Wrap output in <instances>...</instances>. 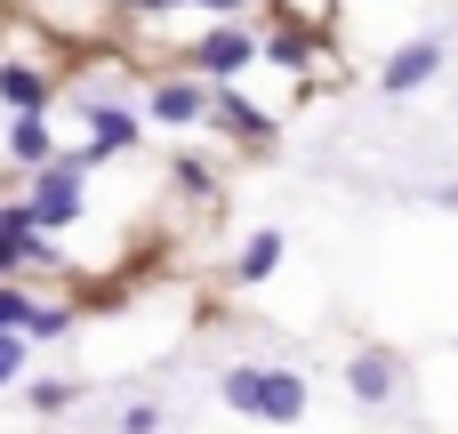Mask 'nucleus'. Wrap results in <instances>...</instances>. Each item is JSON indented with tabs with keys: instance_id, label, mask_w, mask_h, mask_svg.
Returning <instances> with one entry per match:
<instances>
[{
	"instance_id": "12",
	"label": "nucleus",
	"mask_w": 458,
	"mask_h": 434,
	"mask_svg": "<svg viewBox=\"0 0 458 434\" xmlns=\"http://www.w3.org/2000/svg\"><path fill=\"white\" fill-rule=\"evenodd\" d=\"M8 145H16V161H40L48 169V129L40 121H8Z\"/></svg>"
},
{
	"instance_id": "18",
	"label": "nucleus",
	"mask_w": 458,
	"mask_h": 434,
	"mask_svg": "<svg viewBox=\"0 0 458 434\" xmlns=\"http://www.w3.org/2000/svg\"><path fill=\"white\" fill-rule=\"evenodd\" d=\"M16 370H24V338H0V387H8Z\"/></svg>"
},
{
	"instance_id": "8",
	"label": "nucleus",
	"mask_w": 458,
	"mask_h": 434,
	"mask_svg": "<svg viewBox=\"0 0 458 434\" xmlns=\"http://www.w3.org/2000/svg\"><path fill=\"white\" fill-rule=\"evenodd\" d=\"M129 137H137V113L129 105H89V153H81V169L105 161V153H121Z\"/></svg>"
},
{
	"instance_id": "5",
	"label": "nucleus",
	"mask_w": 458,
	"mask_h": 434,
	"mask_svg": "<svg viewBox=\"0 0 458 434\" xmlns=\"http://www.w3.org/2000/svg\"><path fill=\"white\" fill-rule=\"evenodd\" d=\"M435 72H443V40L427 32V40H403V48L378 64V89H386V97H403V89H427Z\"/></svg>"
},
{
	"instance_id": "10",
	"label": "nucleus",
	"mask_w": 458,
	"mask_h": 434,
	"mask_svg": "<svg viewBox=\"0 0 458 434\" xmlns=\"http://www.w3.org/2000/svg\"><path fill=\"white\" fill-rule=\"evenodd\" d=\"M209 121H225L233 137H266V129H274V113H266V105H250L242 89H217V97H209Z\"/></svg>"
},
{
	"instance_id": "16",
	"label": "nucleus",
	"mask_w": 458,
	"mask_h": 434,
	"mask_svg": "<svg viewBox=\"0 0 458 434\" xmlns=\"http://www.w3.org/2000/svg\"><path fill=\"white\" fill-rule=\"evenodd\" d=\"M64 403H72L64 379H40V387H32V411H64Z\"/></svg>"
},
{
	"instance_id": "17",
	"label": "nucleus",
	"mask_w": 458,
	"mask_h": 434,
	"mask_svg": "<svg viewBox=\"0 0 458 434\" xmlns=\"http://www.w3.org/2000/svg\"><path fill=\"white\" fill-rule=\"evenodd\" d=\"M24 330H32V338H56V330H64V306H32V322H24Z\"/></svg>"
},
{
	"instance_id": "7",
	"label": "nucleus",
	"mask_w": 458,
	"mask_h": 434,
	"mask_svg": "<svg viewBox=\"0 0 458 434\" xmlns=\"http://www.w3.org/2000/svg\"><path fill=\"white\" fill-rule=\"evenodd\" d=\"M145 113L169 121V129H185V121L209 113V89H201V81H153V89H145Z\"/></svg>"
},
{
	"instance_id": "4",
	"label": "nucleus",
	"mask_w": 458,
	"mask_h": 434,
	"mask_svg": "<svg viewBox=\"0 0 458 434\" xmlns=\"http://www.w3.org/2000/svg\"><path fill=\"white\" fill-rule=\"evenodd\" d=\"M193 64H201V89H209V81H233L242 64H258V40H250L242 24H209V32L193 40Z\"/></svg>"
},
{
	"instance_id": "2",
	"label": "nucleus",
	"mask_w": 458,
	"mask_h": 434,
	"mask_svg": "<svg viewBox=\"0 0 458 434\" xmlns=\"http://www.w3.org/2000/svg\"><path fill=\"white\" fill-rule=\"evenodd\" d=\"M81 201H89V177H81V153H72V161L32 169V201H24V217H32L40 234H56V226L81 217Z\"/></svg>"
},
{
	"instance_id": "1",
	"label": "nucleus",
	"mask_w": 458,
	"mask_h": 434,
	"mask_svg": "<svg viewBox=\"0 0 458 434\" xmlns=\"http://www.w3.org/2000/svg\"><path fill=\"white\" fill-rule=\"evenodd\" d=\"M217 403L242 411V419H266V427H298L306 419V379L298 370H274V362H225Z\"/></svg>"
},
{
	"instance_id": "13",
	"label": "nucleus",
	"mask_w": 458,
	"mask_h": 434,
	"mask_svg": "<svg viewBox=\"0 0 458 434\" xmlns=\"http://www.w3.org/2000/svg\"><path fill=\"white\" fill-rule=\"evenodd\" d=\"M169 419H161V403L145 395V403H121V434H161Z\"/></svg>"
},
{
	"instance_id": "9",
	"label": "nucleus",
	"mask_w": 458,
	"mask_h": 434,
	"mask_svg": "<svg viewBox=\"0 0 458 434\" xmlns=\"http://www.w3.org/2000/svg\"><path fill=\"white\" fill-rule=\"evenodd\" d=\"M0 105H8L16 121H40V113H48V72H32V64H0Z\"/></svg>"
},
{
	"instance_id": "6",
	"label": "nucleus",
	"mask_w": 458,
	"mask_h": 434,
	"mask_svg": "<svg viewBox=\"0 0 458 434\" xmlns=\"http://www.w3.org/2000/svg\"><path fill=\"white\" fill-rule=\"evenodd\" d=\"M56 250H48V234L24 217V209H0V274H16V266H48Z\"/></svg>"
},
{
	"instance_id": "14",
	"label": "nucleus",
	"mask_w": 458,
	"mask_h": 434,
	"mask_svg": "<svg viewBox=\"0 0 458 434\" xmlns=\"http://www.w3.org/2000/svg\"><path fill=\"white\" fill-rule=\"evenodd\" d=\"M258 56H274V64H306V56H314V40H298V32H274V40H258Z\"/></svg>"
},
{
	"instance_id": "3",
	"label": "nucleus",
	"mask_w": 458,
	"mask_h": 434,
	"mask_svg": "<svg viewBox=\"0 0 458 434\" xmlns=\"http://www.w3.org/2000/svg\"><path fill=\"white\" fill-rule=\"evenodd\" d=\"M346 395H354L362 411H386V403L403 395V354H386V346H362V354L346 362Z\"/></svg>"
},
{
	"instance_id": "15",
	"label": "nucleus",
	"mask_w": 458,
	"mask_h": 434,
	"mask_svg": "<svg viewBox=\"0 0 458 434\" xmlns=\"http://www.w3.org/2000/svg\"><path fill=\"white\" fill-rule=\"evenodd\" d=\"M169 169H177V185H185V193H209V185H217V177H209V161H169Z\"/></svg>"
},
{
	"instance_id": "11",
	"label": "nucleus",
	"mask_w": 458,
	"mask_h": 434,
	"mask_svg": "<svg viewBox=\"0 0 458 434\" xmlns=\"http://www.w3.org/2000/svg\"><path fill=\"white\" fill-rule=\"evenodd\" d=\"M282 258H290V242H282V234L266 226V234H250V242H242V258H233V282H266V274H274Z\"/></svg>"
}]
</instances>
